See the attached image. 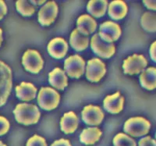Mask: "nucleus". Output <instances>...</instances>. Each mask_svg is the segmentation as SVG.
I'll list each match as a JSON object with an SVG mask.
<instances>
[{"instance_id":"obj_30","label":"nucleus","mask_w":156,"mask_h":146,"mask_svg":"<svg viewBox=\"0 0 156 146\" xmlns=\"http://www.w3.org/2000/svg\"><path fill=\"white\" fill-rule=\"evenodd\" d=\"M51 146H72L69 141L66 139H59L57 141H54Z\"/></svg>"},{"instance_id":"obj_36","label":"nucleus","mask_w":156,"mask_h":146,"mask_svg":"<svg viewBox=\"0 0 156 146\" xmlns=\"http://www.w3.org/2000/svg\"><path fill=\"white\" fill-rule=\"evenodd\" d=\"M155 137H156V133H155Z\"/></svg>"},{"instance_id":"obj_8","label":"nucleus","mask_w":156,"mask_h":146,"mask_svg":"<svg viewBox=\"0 0 156 146\" xmlns=\"http://www.w3.org/2000/svg\"><path fill=\"white\" fill-rule=\"evenodd\" d=\"M64 69L69 77L73 78H80L84 73L85 62L80 55H71L65 60Z\"/></svg>"},{"instance_id":"obj_24","label":"nucleus","mask_w":156,"mask_h":146,"mask_svg":"<svg viewBox=\"0 0 156 146\" xmlns=\"http://www.w3.org/2000/svg\"><path fill=\"white\" fill-rule=\"evenodd\" d=\"M142 27L148 32L156 31V12H145L140 18Z\"/></svg>"},{"instance_id":"obj_28","label":"nucleus","mask_w":156,"mask_h":146,"mask_svg":"<svg viewBox=\"0 0 156 146\" xmlns=\"http://www.w3.org/2000/svg\"><path fill=\"white\" fill-rule=\"evenodd\" d=\"M9 122L4 116H0V136L6 134L9 130Z\"/></svg>"},{"instance_id":"obj_35","label":"nucleus","mask_w":156,"mask_h":146,"mask_svg":"<svg viewBox=\"0 0 156 146\" xmlns=\"http://www.w3.org/2000/svg\"><path fill=\"white\" fill-rule=\"evenodd\" d=\"M0 146H6V145H5V144H3V143H2V141H0Z\"/></svg>"},{"instance_id":"obj_27","label":"nucleus","mask_w":156,"mask_h":146,"mask_svg":"<svg viewBox=\"0 0 156 146\" xmlns=\"http://www.w3.org/2000/svg\"><path fill=\"white\" fill-rule=\"evenodd\" d=\"M26 146H48L47 145L46 141L44 137H41V136L34 134V136H32L30 138L27 142V145Z\"/></svg>"},{"instance_id":"obj_12","label":"nucleus","mask_w":156,"mask_h":146,"mask_svg":"<svg viewBox=\"0 0 156 146\" xmlns=\"http://www.w3.org/2000/svg\"><path fill=\"white\" fill-rule=\"evenodd\" d=\"M83 121L87 125H99L104 119V113L99 106L94 105H86L81 112Z\"/></svg>"},{"instance_id":"obj_21","label":"nucleus","mask_w":156,"mask_h":146,"mask_svg":"<svg viewBox=\"0 0 156 146\" xmlns=\"http://www.w3.org/2000/svg\"><path fill=\"white\" fill-rule=\"evenodd\" d=\"M69 43L71 47L76 51H83L88 47L89 37L81 34L77 29H75L70 34Z\"/></svg>"},{"instance_id":"obj_31","label":"nucleus","mask_w":156,"mask_h":146,"mask_svg":"<svg viewBox=\"0 0 156 146\" xmlns=\"http://www.w3.org/2000/svg\"><path fill=\"white\" fill-rule=\"evenodd\" d=\"M6 12H7V7L5 2L0 0V20L3 18V16L6 14Z\"/></svg>"},{"instance_id":"obj_18","label":"nucleus","mask_w":156,"mask_h":146,"mask_svg":"<svg viewBox=\"0 0 156 146\" xmlns=\"http://www.w3.org/2000/svg\"><path fill=\"white\" fill-rule=\"evenodd\" d=\"M37 88L31 83L22 82L16 87V97L23 101H30L36 97Z\"/></svg>"},{"instance_id":"obj_34","label":"nucleus","mask_w":156,"mask_h":146,"mask_svg":"<svg viewBox=\"0 0 156 146\" xmlns=\"http://www.w3.org/2000/svg\"><path fill=\"white\" fill-rule=\"evenodd\" d=\"M2 41H3V37H2V29L0 28V46H1V44H2Z\"/></svg>"},{"instance_id":"obj_11","label":"nucleus","mask_w":156,"mask_h":146,"mask_svg":"<svg viewBox=\"0 0 156 146\" xmlns=\"http://www.w3.org/2000/svg\"><path fill=\"white\" fill-rule=\"evenodd\" d=\"M58 14V5L54 1H49L38 12V22L42 26H49L55 21Z\"/></svg>"},{"instance_id":"obj_32","label":"nucleus","mask_w":156,"mask_h":146,"mask_svg":"<svg viewBox=\"0 0 156 146\" xmlns=\"http://www.w3.org/2000/svg\"><path fill=\"white\" fill-rule=\"evenodd\" d=\"M143 3L144 4L146 7L148 8L149 9L151 10H156V0H153V1H143Z\"/></svg>"},{"instance_id":"obj_9","label":"nucleus","mask_w":156,"mask_h":146,"mask_svg":"<svg viewBox=\"0 0 156 146\" xmlns=\"http://www.w3.org/2000/svg\"><path fill=\"white\" fill-rule=\"evenodd\" d=\"M105 64L101 59L94 58L87 62L86 77L90 82H98L105 74Z\"/></svg>"},{"instance_id":"obj_5","label":"nucleus","mask_w":156,"mask_h":146,"mask_svg":"<svg viewBox=\"0 0 156 146\" xmlns=\"http://www.w3.org/2000/svg\"><path fill=\"white\" fill-rule=\"evenodd\" d=\"M147 59L143 55L133 54L123 61L122 68L126 74H138L144 71L147 67Z\"/></svg>"},{"instance_id":"obj_19","label":"nucleus","mask_w":156,"mask_h":146,"mask_svg":"<svg viewBox=\"0 0 156 146\" xmlns=\"http://www.w3.org/2000/svg\"><path fill=\"white\" fill-rule=\"evenodd\" d=\"M140 84L147 90L156 88V68L148 67L145 69L140 75Z\"/></svg>"},{"instance_id":"obj_14","label":"nucleus","mask_w":156,"mask_h":146,"mask_svg":"<svg viewBox=\"0 0 156 146\" xmlns=\"http://www.w3.org/2000/svg\"><path fill=\"white\" fill-rule=\"evenodd\" d=\"M68 44L62 37H55L49 41L48 52L55 59H62L67 53Z\"/></svg>"},{"instance_id":"obj_25","label":"nucleus","mask_w":156,"mask_h":146,"mask_svg":"<svg viewBox=\"0 0 156 146\" xmlns=\"http://www.w3.org/2000/svg\"><path fill=\"white\" fill-rule=\"evenodd\" d=\"M16 7L18 12L24 16H30L36 11V7L30 1L19 0L16 3Z\"/></svg>"},{"instance_id":"obj_22","label":"nucleus","mask_w":156,"mask_h":146,"mask_svg":"<svg viewBox=\"0 0 156 146\" xmlns=\"http://www.w3.org/2000/svg\"><path fill=\"white\" fill-rule=\"evenodd\" d=\"M107 7V0H90L87 3V9L93 16L99 18L105 14Z\"/></svg>"},{"instance_id":"obj_13","label":"nucleus","mask_w":156,"mask_h":146,"mask_svg":"<svg viewBox=\"0 0 156 146\" xmlns=\"http://www.w3.org/2000/svg\"><path fill=\"white\" fill-rule=\"evenodd\" d=\"M124 98L121 95L120 92L117 91L113 94L105 97L103 101L104 108L110 113H119L123 109Z\"/></svg>"},{"instance_id":"obj_23","label":"nucleus","mask_w":156,"mask_h":146,"mask_svg":"<svg viewBox=\"0 0 156 146\" xmlns=\"http://www.w3.org/2000/svg\"><path fill=\"white\" fill-rule=\"evenodd\" d=\"M102 132L97 127L86 128L81 132L80 135V141L86 145L94 144L101 137Z\"/></svg>"},{"instance_id":"obj_6","label":"nucleus","mask_w":156,"mask_h":146,"mask_svg":"<svg viewBox=\"0 0 156 146\" xmlns=\"http://www.w3.org/2000/svg\"><path fill=\"white\" fill-rule=\"evenodd\" d=\"M22 63L27 71L32 73H38L43 68L44 61L37 51L28 49L23 54Z\"/></svg>"},{"instance_id":"obj_33","label":"nucleus","mask_w":156,"mask_h":146,"mask_svg":"<svg viewBox=\"0 0 156 146\" xmlns=\"http://www.w3.org/2000/svg\"><path fill=\"white\" fill-rule=\"evenodd\" d=\"M150 55L151 59L156 62V41L153 42L150 47Z\"/></svg>"},{"instance_id":"obj_15","label":"nucleus","mask_w":156,"mask_h":146,"mask_svg":"<svg viewBox=\"0 0 156 146\" xmlns=\"http://www.w3.org/2000/svg\"><path fill=\"white\" fill-rule=\"evenodd\" d=\"M48 80L51 86L58 90H64L68 85V80L65 72L60 68L55 67L48 75Z\"/></svg>"},{"instance_id":"obj_29","label":"nucleus","mask_w":156,"mask_h":146,"mask_svg":"<svg viewBox=\"0 0 156 146\" xmlns=\"http://www.w3.org/2000/svg\"><path fill=\"white\" fill-rule=\"evenodd\" d=\"M139 146H156V141L150 136L143 137L139 141Z\"/></svg>"},{"instance_id":"obj_20","label":"nucleus","mask_w":156,"mask_h":146,"mask_svg":"<svg viewBox=\"0 0 156 146\" xmlns=\"http://www.w3.org/2000/svg\"><path fill=\"white\" fill-rule=\"evenodd\" d=\"M128 12V7L125 2L121 0L112 1L108 5V16L113 20H120L125 17Z\"/></svg>"},{"instance_id":"obj_1","label":"nucleus","mask_w":156,"mask_h":146,"mask_svg":"<svg viewBox=\"0 0 156 146\" xmlns=\"http://www.w3.org/2000/svg\"><path fill=\"white\" fill-rule=\"evenodd\" d=\"M15 119L23 125H31L38 122L41 112L36 105L32 104H18L13 110Z\"/></svg>"},{"instance_id":"obj_26","label":"nucleus","mask_w":156,"mask_h":146,"mask_svg":"<svg viewBox=\"0 0 156 146\" xmlns=\"http://www.w3.org/2000/svg\"><path fill=\"white\" fill-rule=\"evenodd\" d=\"M114 146H136L134 139L122 133L116 134L113 138Z\"/></svg>"},{"instance_id":"obj_3","label":"nucleus","mask_w":156,"mask_h":146,"mask_svg":"<svg viewBox=\"0 0 156 146\" xmlns=\"http://www.w3.org/2000/svg\"><path fill=\"white\" fill-rule=\"evenodd\" d=\"M12 88V70L0 60V107L5 105Z\"/></svg>"},{"instance_id":"obj_16","label":"nucleus","mask_w":156,"mask_h":146,"mask_svg":"<svg viewBox=\"0 0 156 146\" xmlns=\"http://www.w3.org/2000/svg\"><path fill=\"white\" fill-rule=\"evenodd\" d=\"M79 123V120L73 111H69L63 115L60 120V127L65 134H72L76 130Z\"/></svg>"},{"instance_id":"obj_4","label":"nucleus","mask_w":156,"mask_h":146,"mask_svg":"<svg viewBox=\"0 0 156 146\" xmlns=\"http://www.w3.org/2000/svg\"><path fill=\"white\" fill-rule=\"evenodd\" d=\"M60 101V95L55 89L49 87H42L37 95V102L41 109L52 110L55 109Z\"/></svg>"},{"instance_id":"obj_2","label":"nucleus","mask_w":156,"mask_h":146,"mask_svg":"<svg viewBox=\"0 0 156 146\" xmlns=\"http://www.w3.org/2000/svg\"><path fill=\"white\" fill-rule=\"evenodd\" d=\"M151 127L150 122L144 117H131L124 123L123 130L129 135L133 137H142L146 135Z\"/></svg>"},{"instance_id":"obj_17","label":"nucleus","mask_w":156,"mask_h":146,"mask_svg":"<svg viewBox=\"0 0 156 146\" xmlns=\"http://www.w3.org/2000/svg\"><path fill=\"white\" fill-rule=\"evenodd\" d=\"M77 30L81 34L88 36L95 31L97 28V23L94 18L87 14L82 15L77 19L76 21Z\"/></svg>"},{"instance_id":"obj_10","label":"nucleus","mask_w":156,"mask_h":146,"mask_svg":"<svg viewBox=\"0 0 156 146\" xmlns=\"http://www.w3.org/2000/svg\"><path fill=\"white\" fill-rule=\"evenodd\" d=\"M122 34L120 27L112 21H105L101 23L99 27L100 37L106 42L113 43L119 38Z\"/></svg>"},{"instance_id":"obj_7","label":"nucleus","mask_w":156,"mask_h":146,"mask_svg":"<svg viewBox=\"0 0 156 146\" xmlns=\"http://www.w3.org/2000/svg\"><path fill=\"white\" fill-rule=\"evenodd\" d=\"M90 47L94 53L105 59L112 57L115 52V46L114 43L103 41L100 37L98 33L94 34L91 37Z\"/></svg>"}]
</instances>
